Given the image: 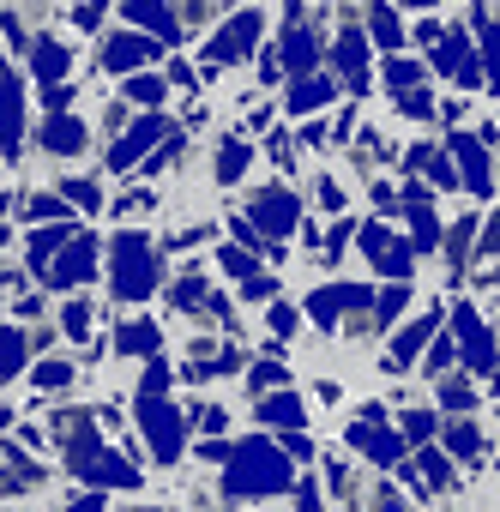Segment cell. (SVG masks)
Returning a JSON list of instances; mask_svg holds the SVG:
<instances>
[{"label": "cell", "mask_w": 500, "mask_h": 512, "mask_svg": "<svg viewBox=\"0 0 500 512\" xmlns=\"http://www.w3.org/2000/svg\"><path fill=\"white\" fill-rule=\"evenodd\" d=\"M73 380H79V368H73L67 356H49V362H37V368H31V392H37V398H49V392H67Z\"/></svg>", "instance_id": "44dd1931"}, {"label": "cell", "mask_w": 500, "mask_h": 512, "mask_svg": "<svg viewBox=\"0 0 500 512\" xmlns=\"http://www.w3.org/2000/svg\"><path fill=\"white\" fill-rule=\"evenodd\" d=\"M260 13L254 7H247V13H235L211 43H205V79H217V67H229V61H247V55H254V43H260Z\"/></svg>", "instance_id": "ba28073f"}, {"label": "cell", "mask_w": 500, "mask_h": 512, "mask_svg": "<svg viewBox=\"0 0 500 512\" xmlns=\"http://www.w3.org/2000/svg\"><path fill=\"white\" fill-rule=\"evenodd\" d=\"M55 193H61L73 211H85V217L103 211V181H97V175H55Z\"/></svg>", "instance_id": "2e32d148"}, {"label": "cell", "mask_w": 500, "mask_h": 512, "mask_svg": "<svg viewBox=\"0 0 500 512\" xmlns=\"http://www.w3.org/2000/svg\"><path fill=\"white\" fill-rule=\"evenodd\" d=\"M73 61H79V37L61 31V25H43L37 43H31V85H67L73 79Z\"/></svg>", "instance_id": "8992f818"}, {"label": "cell", "mask_w": 500, "mask_h": 512, "mask_svg": "<svg viewBox=\"0 0 500 512\" xmlns=\"http://www.w3.org/2000/svg\"><path fill=\"white\" fill-rule=\"evenodd\" d=\"M193 416H199V428H205V434L229 428V410H223V404H193Z\"/></svg>", "instance_id": "4dcf8cb0"}, {"label": "cell", "mask_w": 500, "mask_h": 512, "mask_svg": "<svg viewBox=\"0 0 500 512\" xmlns=\"http://www.w3.org/2000/svg\"><path fill=\"white\" fill-rule=\"evenodd\" d=\"M326 103H332V85H326V79H320V85H314V79L290 85V115H308V109H326Z\"/></svg>", "instance_id": "603a6c76"}, {"label": "cell", "mask_w": 500, "mask_h": 512, "mask_svg": "<svg viewBox=\"0 0 500 512\" xmlns=\"http://www.w3.org/2000/svg\"><path fill=\"white\" fill-rule=\"evenodd\" d=\"M7 205H13V199H7V193H0V217H7Z\"/></svg>", "instance_id": "8d00e7d4"}, {"label": "cell", "mask_w": 500, "mask_h": 512, "mask_svg": "<svg viewBox=\"0 0 500 512\" xmlns=\"http://www.w3.org/2000/svg\"><path fill=\"white\" fill-rule=\"evenodd\" d=\"M91 326H97V302L91 296H67L61 302V332L67 338H91Z\"/></svg>", "instance_id": "7402d4cb"}, {"label": "cell", "mask_w": 500, "mask_h": 512, "mask_svg": "<svg viewBox=\"0 0 500 512\" xmlns=\"http://www.w3.org/2000/svg\"><path fill=\"white\" fill-rule=\"evenodd\" d=\"M223 488L229 494H278V488H290V464L266 440H247L235 452V464L223 470Z\"/></svg>", "instance_id": "7a4b0ae2"}, {"label": "cell", "mask_w": 500, "mask_h": 512, "mask_svg": "<svg viewBox=\"0 0 500 512\" xmlns=\"http://www.w3.org/2000/svg\"><path fill=\"white\" fill-rule=\"evenodd\" d=\"M470 241H476V217H458V223L446 229V260H452V266H464V253H470Z\"/></svg>", "instance_id": "484cf974"}, {"label": "cell", "mask_w": 500, "mask_h": 512, "mask_svg": "<svg viewBox=\"0 0 500 512\" xmlns=\"http://www.w3.org/2000/svg\"><path fill=\"white\" fill-rule=\"evenodd\" d=\"M488 7H494V19H500V0H488Z\"/></svg>", "instance_id": "74e56055"}, {"label": "cell", "mask_w": 500, "mask_h": 512, "mask_svg": "<svg viewBox=\"0 0 500 512\" xmlns=\"http://www.w3.org/2000/svg\"><path fill=\"white\" fill-rule=\"evenodd\" d=\"M103 278V241L91 235V229H79L61 253H55V266H49V290H61V296H79L85 284H97Z\"/></svg>", "instance_id": "3957f363"}, {"label": "cell", "mask_w": 500, "mask_h": 512, "mask_svg": "<svg viewBox=\"0 0 500 512\" xmlns=\"http://www.w3.org/2000/svg\"><path fill=\"white\" fill-rule=\"evenodd\" d=\"M13 314H25V320H37V314H43V296H31V290H25V296H13Z\"/></svg>", "instance_id": "836d02e7"}, {"label": "cell", "mask_w": 500, "mask_h": 512, "mask_svg": "<svg viewBox=\"0 0 500 512\" xmlns=\"http://www.w3.org/2000/svg\"><path fill=\"white\" fill-rule=\"evenodd\" d=\"M151 61H157V43L145 37V31H133V25H121V31H109L103 37V49H97V73L103 79H133V73H151Z\"/></svg>", "instance_id": "5b68a950"}, {"label": "cell", "mask_w": 500, "mask_h": 512, "mask_svg": "<svg viewBox=\"0 0 500 512\" xmlns=\"http://www.w3.org/2000/svg\"><path fill=\"white\" fill-rule=\"evenodd\" d=\"M67 512H109V500H103V488H85V494H73Z\"/></svg>", "instance_id": "d6a6232c"}, {"label": "cell", "mask_w": 500, "mask_h": 512, "mask_svg": "<svg viewBox=\"0 0 500 512\" xmlns=\"http://www.w3.org/2000/svg\"><path fill=\"white\" fill-rule=\"evenodd\" d=\"M494 476H500V464H494Z\"/></svg>", "instance_id": "ab89813d"}, {"label": "cell", "mask_w": 500, "mask_h": 512, "mask_svg": "<svg viewBox=\"0 0 500 512\" xmlns=\"http://www.w3.org/2000/svg\"><path fill=\"white\" fill-rule=\"evenodd\" d=\"M254 416H260L266 428H272V422H278V428H296V422H302V404H296V398H260Z\"/></svg>", "instance_id": "cb8c5ba5"}, {"label": "cell", "mask_w": 500, "mask_h": 512, "mask_svg": "<svg viewBox=\"0 0 500 512\" xmlns=\"http://www.w3.org/2000/svg\"><path fill=\"white\" fill-rule=\"evenodd\" d=\"M440 404H446V410H458V404L470 410V404H476V386H470L464 374H440Z\"/></svg>", "instance_id": "83f0119b"}, {"label": "cell", "mask_w": 500, "mask_h": 512, "mask_svg": "<svg viewBox=\"0 0 500 512\" xmlns=\"http://www.w3.org/2000/svg\"><path fill=\"white\" fill-rule=\"evenodd\" d=\"M79 482H91V488H139V482H145V470H139L127 452H109V446H103V452L79 470Z\"/></svg>", "instance_id": "7c38bea8"}, {"label": "cell", "mask_w": 500, "mask_h": 512, "mask_svg": "<svg viewBox=\"0 0 500 512\" xmlns=\"http://www.w3.org/2000/svg\"><path fill=\"white\" fill-rule=\"evenodd\" d=\"M157 344H163V332H157L151 320H121V326H115V350H121V356H151Z\"/></svg>", "instance_id": "ffe728a7"}, {"label": "cell", "mask_w": 500, "mask_h": 512, "mask_svg": "<svg viewBox=\"0 0 500 512\" xmlns=\"http://www.w3.org/2000/svg\"><path fill=\"white\" fill-rule=\"evenodd\" d=\"M121 19L133 31H151L163 43H187L181 37V19H175V0H121Z\"/></svg>", "instance_id": "8fae6325"}, {"label": "cell", "mask_w": 500, "mask_h": 512, "mask_svg": "<svg viewBox=\"0 0 500 512\" xmlns=\"http://www.w3.org/2000/svg\"><path fill=\"white\" fill-rule=\"evenodd\" d=\"M139 428H145L157 464H175V458H181L187 428H181V410H175V404H163V398H139Z\"/></svg>", "instance_id": "30bf717a"}, {"label": "cell", "mask_w": 500, "mask_h": 512, "mask_svg": "<svg viewBox=\"0 0 500 512\" xmlns=\"http://www.w3.org/2000/svg\"><path fill=\"white\" fill-rule=\"evenodd\" d=\"M266 386H284V368H272V362H260L254 374H247V392H254V398H266Z\"/></svg>", "instance_id": "f546056e"}, {"label": "cell", "mask_w": 500, "mask_h": 512, "mask_svg": "<svg viewBox=\"0 0 500 512\" xmlns=\"http://www.w3.org/2000/svg\"><path fill=\"white\" fill-rule=\"evenodd\" d=\"M25 97H31V79L19 73V61L0 55V163L25 157Z\"/></svg>", "instance_id": "277c9868"}, {"label": "cell", "mask_w": 500, "mask_h": 512, "mask_svg": "<svg viewBox=\"0 0 500 512\" xmlns=\"http://www.w3.org/2000/svg\"><path fill=\"white\" fill-rule=\"evenodd\" d=\"M247 205H254V217H260L272 235H290V229H296V193H290V187H260Z\"/></svg>", "instance_id": "5bb4252c"}, {"label": "cell", "mask_w": 500, "mask_h": 512, "mask_svg": "<svg viewBox=\"0 0 500 512\" xmlns=\"http://www.w3.org/2000/svg\"><path fill=\"white\" fill-rule=\"evenodd\" d=\"M19 211H25V223H37V229H43V223H73V205H67L61 193H31V187H25V193H19Z\"/></svg>", "instance_id": "ac0fdd59"}, {"label": "cell", "mask_w": 500, "mask_h": 512, "mask_svg": "<svg viewBox=\"0 0 500 512\" xmlns=\"http://www.w3.org/2000/svg\"><path fill=\"white\" fill-rule=\"evenodd\" d=\"M163 73H169V85H193V67H187V61H169Z\"/></svg>", "instance_id": "e575fe53"}, {"label": "cell", "mask_w": 500, "mask_h": 512, "mask_svg": "<svg viewBox=\"0 0 500 512\" xmlns=\"http://www.w3.org/2000/svg\"><path fill=\"white\" fill-rule=\"evenodd\" d=\"M127 512H163V506H127Z\"/></svg>", "instance_id": "d590c367"}, {"label": "cell", "mask_w": 500, "mask_h": 512, "mask_svg": "<svg viewBox=\"0 0 500 512\" xmlns=\"http://www.w3.org/2000/svg\"><path fill=\"white\" fill-rule=\"evenodd\" d=\"M247 157H254V151H247L235 133H229V139H217V151H211V169H217V175H211V181L235 187V181H241V169H247Z\"/></svg>", "instance_id": "d6986e66"}, {"label": "cell", "mask_w": 500, "mask_h": 512, "mask_svg": "<svg viewBox=\"0 0 500 512\" xmlns=\"http://www.w3.org/2000/svg\"><path fill=\"white\" fill-rule=\"evenodd\" d=\"M115 91L127 97V109H145V115H157V109L169 103V91H175V85H169V73H157V67H151V73H133V79H121Z\"/></svg>", "instance_id": "9a60e30c"}, {"label": "cell", "mask_w": 500, "mask_h": 512, "mask_svg": "<svg viewBox=\"0 0 500 512\" xmlns=\"http://www.w3.org/2000/svg\"><path fill=\"white\" fill-rule=\"evenodd\" d=\"M31 145H37L43 157H55V163H79V157L97 145V127H91L85 115H73V109H67V115H49V121L31 133Z\"/></svg>", "instance_id": "52a82bcc"}, {"label": "cell", "mask_w": 500, "mask_h": 512, "mask_svg": "<svg viewBox=\"0 0 500 512\" xmlns=\"http://www.w3.org/2000/svg\"><path fill=\"white\" fill-rule=\"evenodd\" d=\"M103 278H109V296L115 302H145L157 290L163 266H157V247H151L145 229H115L109 260H103Z\"/></svg>", "instance_id": "6da1fadb"}, {"label": "cell", "mask_w": 500, "mask_h": 512, "mask_svg": "<svg viewBox=\"0 0 500 512\" xmlns=\"http://www.w3.org/2000/svg\"><path fill=\"white\" fill-rule=\"evenodd\" d=\"M91 7H109V0H91Z\"/></svg>", "instance_id": "f35d334b"}, {"label": "cell", "mask_w": 500, "mask_h": 512, "mask_svg": "<svg viewBox=\"0 0 500 512\" xmlns=\"http://www.w3.org/2000/svg\"><path fill=\"white\" fill-rule=\"evenodd\" d=\"M163 133H169V115H163V109H157V115H139V121H133V127H127L109 151H103L109 175H121V181H127V169H139V163H145V151H151Z\"/></svg>", "instance_id": "9c48e42d"}, {"label": "cell", "mask_w": 500, "mask_h": 512, "mask_svg": "<svg viewBox=\"0 0 500 512\" xmlns=\"http://www.w3.org/2000/svg\"><path fill=\"white\" fill-rule=\"evenodd\" d=\"M79 235V223H43V229H31L25 235V272H37V278H49V266H55V253L67 247Z\"/></svg>", "instance_id": "4fadbf2b"}, {"label": "cell", "mask_w": 500, "mask_h": 512, "mask_svg": "<svg viewBox=\"0 0 500 512\" xmlns=\"http://www.w3.org/2000/svg\"><path fill=\"white\" fill-rule=\"evenodd\" d=\"M217 266H223V278H247V272H254V260H247L241 247H217Z\"/></svg>", "instance_id": "f1b7e54d"}, {"label": "cell", "mask_w": 500, "mask_h": 512, "mask_svg": "<svg viewBox=\"0 0 500 512\" xmlns=\"http://www.w3.org/2000/svg\"><path fill=\"white\" fill-rule=\"evenodd\" d=\"M266 326H272L278 338H290V332H296V308H266Z\"/></svg>", "instance_id": "1f68e13d"}, {"label": "cell", "mask_w": 500, "mask_h": 512, "mask_svg": "<svg viewBox=\"0 0 500 512\" xmlns=\"http://www.w3.org/2000/svg\"><path fill=\"white\" fill-rule=\"evenodd\" d=\"M25 362H31V338L19 326H0V392L25 374Z\"/></svg>", "instance_id": "e0dca14e"}, {"label": "cell", "mask_w": 500, "mask_h": 512, "mask_svg": "<svg viewBox=\"0 0 500 512\" xmlns=\"http://www.w3.org/2000/svg\"><path fill=\"white\" fill-rule=\"evenodd\" d=\"M37 97H43V109H49V115H67L73 103H85V91H79L73 79H67V85H43Z\"/></svg>", "instance_id": "4316f807"}, {"label": "cell", "mask_w": 500, "mask_h": 512, "mask_svg": "<svg viewBox=\"0 0 500 512\" xmlns=\"http://www.w3.org/2000/svg\"><path fill=\"white\" fill-rule=\"evenodd\" d=\"M0 37H7V49L19 55V61H31V43H37V31H25V19L7 7V13H0Z\"/></svg>", "instance_id": "d4e9b609"}]
</instances>
